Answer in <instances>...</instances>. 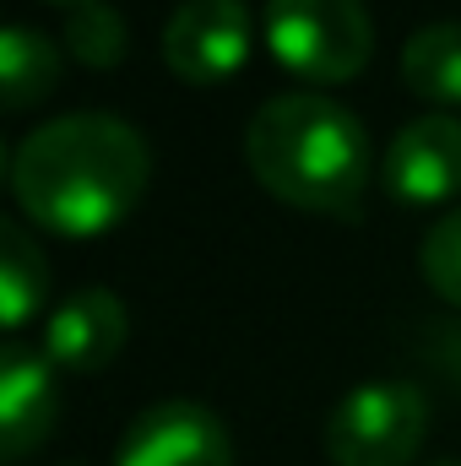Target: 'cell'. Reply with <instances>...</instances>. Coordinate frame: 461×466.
Here are the masks:
<instances>
[{
  "instance_id": "cell-17",
  "label": "cell",
  "mask_w": 461,
  "mask_h": 466,
  "mask_svg": "<svg viewBox=\"0 0 461 466\" xmlns=\"http://www.w3.org/2000/svg\"><path fill=\"white\" fill-rule=\"evenodd\" d=\"M60 466H82V461H60Z\"/></svg>"
},
{
  "instance_id": "cell-10",
  "label": "cell",
  "mask_w": 461,
  "mask_h": 466,
  "mask_svg": "<svg viewBox=\"0 0 461 466\" xmlns=\"http://www.w3.org/2000/svg\"><path fill=\"white\" fill-rule=\"evenodd\" d=\"M402 76L424 104L461 109V16H435L407 33Z\"/></svg>"
},
{
  "instance_id": "cell-4",
  "label": "cell",
  "mask_w": 461,
  "mask_h": 466,
  "mask_svg": "<svg viewBox=\"0 0 461 466\" xmlns=\"http://www.w3.org/2000/svg\"><path fill=\"white\" fill-rule=\"evenodd\" d=\"M261 38L304 82H347L374 55V16L364 0H266Z\"/></svg>"
},
{
  "instance_id": "cell-11",
  "label": "cell",
  "mask_w": 461,
  "mask_h": 466,
  "mask_svg": "<svg viewBox=\"0 0 461 466\" xmlns=\"http://www.w3.org/2000/svg\"><path fill=\"white\" fill-rule=\"evenodd\" d=\"M49 293V255L33 238L22 218H0V309H5V331L16 337L38 304Z\"/></svg>"
},
{
  "instance_id": "cell-12",
  "label": "cell",
  "mask_w": 461,
  "mask_h": 466,
  "mask_svg": "<svg viewBox=\"0 0 461 466\" xmlns=\"http://www.w3.org/2000/svg\"><path fill=\"white\" fill-rule=\"evenodd\" d=\"M66 60L60 44L33 27V22H11L0 33V82H5V109H33L44 93H55Z\"/></svg>"
},
{
  "instance_id": "cell-13",
  "label": "cell",
  "mask_w": 461,
  "mask_h": 466,
  "mask_svg": "<svg viewBox=\"0 0 461 466\" xmlns=\"http://www.w3.org/2000/svg\"><path fill=\"white\" fill-rule=\"evenodd\" d=\"M125 44H130V27H125V16H119L109 0L77 5V11L66 16V49H71V60H82V66L109 71V66H119Z\"/></svg>"
},
{
  "instance_id": "cell-16",
  "label": "cell",
  "mask_w": 461,
  "mask_h": 466,
  "mask_svg": "<svg viewBox=\"0 0 461 466\" xmlns=\"http://www.w3.org/2000/svg\"><path fill=\"white\" fill-rule=\"evenodd\" d=\"M424 466H461V461H424Z\"/></svg>"
},
{
  "instance_id": "cell-6",
  "label": "cell",
  "mask_w": 461,
  "mask_h": 466,
  "mask_svg": "<svg viewBox=\"0 0 461 466\" xmlns=\"http://www.w3.org/2000/svg\"><path fill=\"white\" fill-rule=\"evenodd\" d=\"M255 49V11L250 0H179L163 16V60L174 76L212 87L244 71Z\"/></svg>"
},
{
  "instance_id": "cell-8",
  "label": "cell",
  "mask_w": 461,
  "mask_h": 466,
  "mask_svg": "<svg viewBox=\"0 0 461 466\" xmlns=\"http://www.w3.org/2000/svg\"><path fill=\"white\" fill-rule=\"evenodd\" d=\"M125 337H130V309L104 282L71 288L44 320V352L55 358V369H87L93 374V369L115 363Z\"/></svg>"
},
{
  "instance_id": "cell-9",
  "label": "cell",
  "mask_w": 461,
  "mask_h": 466,
  "mask_svg": "<svg viewBox=\"0 0 461 466\" xmlns=\"http://www.w3.org/2000/svg\"><path fill=\"white\" fill-rule=\"evenodd\" d=\"M60 412V385H55V358L22 337H5L0 348V451L5 461H22L49 440Z\"/></svg>"
},
{
  "instance_id": "cell-3",
  "label": "cell",
  "mask_w": 461,
  "mask_h": 466,
  "mask_svg": "<svg viewBox=\"0 0 461 466\" xmlns=\"http://www.w3.org/2000/svg\"><path fill=\"white\" fill-rule=\"evenodd\" d=\"M429 434V390L407 374H369L337 396L326 456L337 466H407Z\"/></svg>"
},
{
  "instance_id": "cell-15",
  "label": "cell",
  "mask_w": 461,
  "mask_h": 466,
  "mask_svg": "<svg viewBox=\"0 0 461 466\" xmlns=\"http://www.w3.org/2000/svg\"><path fill=\"white\" fill-rule=\"evenodd\" d=\"M55 5H66V11H77V5H93V0H55Z\"/></svg>"
},
{
  "instance_id": "cell-7",
  "label": "cell",
  "mask_w": 461,
  "mask_h": 466,
  "mask_svg": "<svg viewBox=\"0 0 461 466\" xmlns=\"http://www.w3.org/2000/svg\"><path fill=\"white\" fill-rule=\"evenodd\" d=\"M380 179L407 207H435L461 196V115L424 109L413 115L385 147Z\"/></svg>"
},
{
  "instance_id": "cell-2",
  "label": "cell",
  "mask_w": 461,
  "mask_h": 466,
  "mask_svg": "<svg viewBox=\"0 0 461 466\" xmlns=\"http://www.w3.org/2000/svg\"><path fill=\"white\" fill-rule=\"evenodd\" d=\"M244 157L271 196L310 212L353 218L369 190L374 141L343 98L315 87H282L244 119Z\"/></svg>"
},
{
  "instance_id": "cell-14",
  "label": "cell",
  "mask_w": 461,
  "mask_h": 466,
  "mask_svg": "<svg viewBox=\"0 0 461 466\" xmlns=\"http://www.w3.org/2000/svg\"><path fill=\"white\" fill-rule=\"evenodd\" d=\"M418 266H424V277L440 299L461 304V207L440 212L429 223V233L418 238Z\"/></svg>"
},
{
  "instance_id": "cell-5",
  "label": "cell",
  "mask_w": 461,
  "mask_h": 466,
  "mask_svg": "<svg viewBox=\"0 0 461 466\" xmlns=\"http://www.w3.org/2000/svg\"><path fill=\"white\" fill-rule=\"evenodd\" d=\"M115 466H233V434L212 401L158 396L125 423Z\"/></svg>"
},
{
  "instance_id": "cell-1",
  "label": "cell",
  "mask_w": 461,
  "mask_h": 466,
  "mask_svg": "<svg viewBox=\"0 0 461 466\" xmlns=\"http://www.w3.org/2000/svg\"><path fill=\"white\" fill-rule=\"evenodd\" d=\"M5 174L16 207L38 228L93 238L141 201L152 179V147L130 119L104 109H66L38 119L11 147Z\"/></svg>"
}]
</instances>
